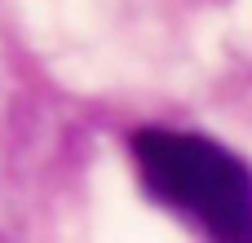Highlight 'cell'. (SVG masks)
Returning a JSON list of instances; mask_svg holds the SVG:
<instances>
[{"instance_id":"6da1fadb","label":"cell","mask_w":252,"mask_h":243,"mask_svg":"<svg viewBox=\"0 0 252 243\" xmlns=\"http://www.w3.org/2000/svg\"><path fill=\"white\" fill-rule=\"evenodd\" d=\"M133 159L146 190L195 221L208 239H252V173L235 151L199 133L142 128L133 133Z\"/></svg>"}]
</instances>
